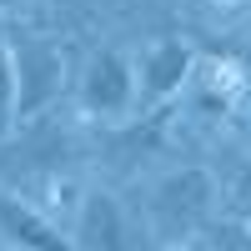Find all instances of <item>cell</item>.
Returning a JSON list of instances; mask_svg holds the SVG:
<instances>
[{
  "mask_svg": "<svg viewBox=\"0 0 251 251\" xmlns=\"http://www.w3.org/2000/svg\"><path fill=\"white\" fill-rule=\"evenodd\" d=\"M146 216H151L156 246L176 251L181 241H191V236H201L206 226H211V216H216V176L206 171V166H181V171L161 176L151 186Z\"/></svg>",
  "mask_w": 251,
  "mask_h": 251,
  "instance_id": "cell-1",
  "label": "cell"
},
{
  "mask_svg": "<svg viewBox=\"0 0 251 251\" xmlns=\"http://www.w3.org/2000/svg\"><path fill=\"white\" fill-rule=\"evenodd\" d=\"M75 100L91 121H126L136 111V60L116 46H100L75 80Z\"/></svg>",
  "mask_w": 251,
  "mask_h": 251,
  "instance_id": "cell-2",
  "label": "cell"
},
{
  "mask_svg": "<svg viewBox=\"0 0 251 251\" xmlns=\"http://www.w3.org/2000/svg\"><path fill=\"white\" fill-rule=\"evenodd\" d=\"M10 66H15V121H30L35 111H46L66 91V50L40 40V35H20L15 40Z\"/></svg>",
  "mask_w": 251,
  "mask_h": 251,
  "instance_id": "cell-3",
  "label": "cell"
},
{
  "mask_svg": "<svg viewBox=\"0 0 251 251\" xmlns=\"http://www.w3.org/2000/svg\"><path fill=\"white\" fill-rule=\"evenodd\" d=\"M191 66H196V50L191 40L181 35H161L151 46L141 50L136 60V106H166V100H176L186 91V80H191Z\"/></svg>",
  "mask_w": 251,
  "mask_h": 251,
  "instance_id": "cell-4",
  "label": "cell"
},
{
  "mask_svg": "<svg viewBox=\"0 0 251 251\" xmlns=\"http://www.w3.org/2000/svg\"><path fill=\"white\" fill-rule=\"evenodd\" d=\"M0 246L5 251H75L71 231H60L40 206H30L15 191H0Z\"/></svg>",
  "mask_w": 251,
  "mask_h": 251,
  "instance_id": "cell-5",
  "label": "cell"
},
{
  "mask_svg": "<svg viewBox=\"0 0 251 251\" xmlns=\"http://www.w3.org/2000/svg\"><path fill=\"white\" fill-rule=\"evenodd\" d=\"M71 241L75 251H131V226H126L121 201L111 191H86L75 201Z\"/></svg>",
  "mask_w": 251,
  "mask_h": 251,
  "instance_id": "cell-6",
  "label": "cell"
},
{
  "mask_svg": "<svg viewBox=\"0 0 251 251\" xmlns=\"http://www.w3.org/2000/svg\"><path fill=\"white\" fill-rule=\"evenodd\" d=\"M216 206L231 221H246L251 226V161H236L231 171L221 176V186H216Z\"/></svg>",
  "mask_w": 251,
  "mask_h": 251,
  "instance_id": "cell-7",
  "label": "cell"
},
{
  "mask_svg": "<svg viewBox=\"0 0 251 251\" xmlns=\"http://www.w3.org/2000/svg\"><path fill=\"white\" fill-rule=\"evenodd\" d=\"M15 121V66H10V46L0 40V131Z\"/></svg>",
  "mask_w": 251,
  "mask_h": 251,
  "instance_id": "cell-8",
  "label": "cell"
},
{
  "mask_svg": "<svg viewBox=\"0 0 251 251\" xmlns=\"http://www.w3.org/2000/svg\"><path fill=\"white\" fill-rule=\"evenodd\" d=\"M15 5H35V0H0V10H15Z\"/></svg>",
  "mask_w": 251,
  "mask_h": 251,
  "instance_id": "cell-9",
  "label": "cell"
}]
</instances>
